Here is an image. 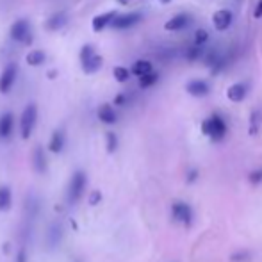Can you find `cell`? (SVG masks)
<instances>
[{
	"mask_svg": "<svg viewBox=\"0 0 262 262\" xmlns=\"http://www.w3.org/2000/svg\"><path fill=\"white\" fill-rule=\"evenodd\" d=\"M66 24H68V14H66V11H57V13H54L52 16L47 20V29H49V31H59V29H62Z\"/></svg>",
	"mask_w": 262,
	"mask_h": 262,
	"instance_id": "18",
	"label": "cell"
},
{
	"mask_svg": "<svg viewBox=\"0 0 262 262\" xmlns=\"http://www.w3.org/2000/svg\"><path fill=\"white\" fill-rule=\"evenodd\" d=\"M16 262H27V252H25L24 248L18 252V255H16Z\"/></svg>",
	"mask_w": 262,
	"mask_h": 262,
	"instance_id": "29",
	"label": "cell"
},
{
	"mask_svg": "<svg viewBox=\"0 0 262 262\" xmlns=\"http://www.w3.org/2000/svg\"><path fill=\"white\" fill-rule=\"evenodd\" d=\"M212 24L217 31H227L232 24V13L228 9H220L214 13L212 16Z\"/></svg>",
	"mask_w": 262,
	"mask_h": 262,
	"instance_id": "11",
	"label": "cell"
},
{
	"mask_svg": "<svg viewBox=\"0 0 262 262\" xmlns=\"http://www.w3.org/2000/svg\"><path fill=\"white\" fill-rule=\"evenodd\" d=\"M227 132H228V125H227V120L220 114H210L209 118H205L202 121V134L205 138H209L210 141L214 143H220L227 138Z\"/></svg>",
	"mask_w": 262,
	"mask_h": 262,
	"instance_id": "1",
	"label": "cell"
},
{
	"mask_svg": "<svg viewBox=\"0 0 262 262\" xmlns=\"http://www.w3.org/2000/svg\"><path fill=\"white\" fill-rule=\"evenodd\" d=\"M47 59V55L43 50H32L31 54H27V57H25V61H27L29 66H39L43 64Z\"/></svg>",
	"mask_w": 262,
	"mask_h": 262,
	"instance_id": "22",
	"label": "cell"
},
{
	"mask_svg": "<svg viewBox=\"0 0 262 262\" xmlns=\"http://www.w3.org/2000/svg\"><path fill=\"white\" fill-rule=\"evenodd\" d=\"M248 182L252 184V186H260L262 184V168H255L250 171Z\"/></svg>",
	"mask_w": 262,
	"mask_h": 262,
	"instance_id": "27",
	"label": "cell"
},
{
	"mask_svg": "<svg viewBox=\"0 0 262 262\" xmlns=\"http://www.w3.org/2000/svg\"><path fill=\"white\" fill-rule=\"evenodd\" d=\"M11 205H13V193L7 186L0 187V210H9Z\"/></svg>",
	"mask_w": 262,
	"mask_h": 262,
	"instance_id": "21",
	"label": "cell"
},
{
	"mask_svg": "<svg viewBox=\"0 0 262 262\" xmlns=\"http://www.w3.org/2000/svg\"><path fill=\"white\" fill-rule=\"evenodd\" d=\"M66 145V134L62 128H57V130H54L52 138H50V143H49V150L54 154H61L62 148H64Z\"/></svg>",
	"mask_w": 262,
	"mask_h": 262,
	"instance_id": "15",
	"label": "cell"
},
{
	"mask_svg": "<svg viewBox=\"0 0 262 262\" xmlns=\"http://www.w3.org/2000/svg\"><path fill=\"white\" fill-rule=\"evenodd\" d=\"M246 93H248V88H246V84H243V82H235V84H232L230 88L227 90V97H228V100L230 102H243L246 98Z\"/></svg>",
	"mask_w": 262,
	"mask_h": 262,
	"instance_id": "13",
	"label": "cell"
},
{
	"mask_svg": "<svg viewBox=\"0 0 262 262\" xmlns=\"http://www.w3.org/2000/svg\"><path fill=\"white\" fill-rule=\"evenodd\" d=\"M98 120L102 121V123L105 125H113L118 121V113L116 109H114L111 104H104L98 107Z\"/></svg>",
	"mask_w": 262,
	"mask_h": 262,
	"instance_id": "14",
	"label": "cell"
},
{
	"mask_svg": "<svg viewBox=\"0 0 262 262\" xmlns=\"http://www.w3.org/2000/svg\"><path fill=\"white\" fill-rule=\"evenodd\" d=\"M11 38L14 41H20V43H29L32 41V34H31V25H29L27 20H16L13 25H11Z\"/></svg>",
	"mask_w": 262,
	"mask_h": 262,
	"instance_id": "6",
	"label": "cell"
},
{
	"mask_svg": "<svg viewBox=\"0 0 262 262\" xmlns=\"http://www.w3.org/2000/svg\"><path fill=\"white\" fill-rule=\"evenodd\" d=\"M80 64H82L84 73H95L102 68L104 59H102L100 54H97L95 47L84 45L82 49H80Z\"/></svg>",
	"mask_w": 262,
	"mask_h": 262,
	"instance_id": "4",
	"label": "cell"
},
{
	"mask_svg": "<svg viewBox=\"0 0 262 262\" xmlns=\"http://www.w3.org/2000/svg\"><path fill=\"white\" fill-rule=\"evenodd\" d=\"M159 2H161V4H169L171 0H159Z\"/></svg>",
	"mask_w": 262,
	"mask_h": 262,
	"instance_id": "34",
	"label": "cell"
},
{
	"mask_svg": "<svg viewBox=\"0 0 262 262\" xmlns=\"http://www.w3.org/2000/svg\"><path fill=\"white\" fill-rule=\"evenodd\" d=\"M207 39H209V32L204 31V29H198L196 34H194V43H196V45L200 47V45H204V43L207 41Z\"/></svg>",
	"mask_w": 262,
	"mask_h": 262,
	"instance_id": "28",
	"label": "cell"
},
{
	"mask_svg": "<svg viewBox=\"0 0 262 262\" xmlns=\"http://www.w3.org/2000/svg\"><path fill=\"white\" fill-rule=\"evenodd\" d=\"M88 187V175L82 171V169H77L72 175L68 182V187H66V202L70 205H75L77 202H80V198L84 196Z\"/></svg>",
	"mask_w": 262,
	"mask_h": 262,
	"instance_id": "2",
	"label": "cell"
},
{
	"mask_svg": "<svg viewBox=\"0 0 262 262\" xmlns=\"http://www.w3.org/2000/svg\"><path fill=\"white\" fill-rule=\"evenodd\" d=\"M157 80H159L157 72H152V73H148V75L139 77V86H141L143 90H146V88H152L154 84L157 82Z\"/></svg>",
	"mask_w": 262,
	"mask_h": 262,
	"instance_id": "23",
	"label": "cell"
},
{
	"mask_svg": "<svg viewBox=\"0 0 262 262\" xmlns=\"http://www.w3.org/2000/svg\"><path fill=\"white\" fill-rule=\"evenodd\" d=\"M62 239V227L59 223H54L52 227H50V230L47 232V241H49V245L52 246H57L59 243H61Z\"/></svg>",
	"mask_w": 262,
	"mask_h": 262,
	"instance_id": "19",
	"label": "cell"
},
{
	"mask_svg": "<svg viewBox=\"0 0 262 262\" xmlns=\"http://www.w3.org/2000/svg\"><path fill=\"white\" fill-rule=\"evenodd\" d=\"M253 16L259 20V18H262V0H259V4H257V7H255V13H253Z\"/></svg>",
	"mask_w": 262,
	"mask_h": 262,
	"instance_id": "31",
	"label": "cell"
},
{
	"mask_svg": "<svg viewBox=\"0 0 262 262\" xmlns=\"http://www.w3.org/2000/svg\"><path fill=\"white\" fill-rule=\"evenodd\" d=\"M14 128V116L11 113H4L0 116V139H7L13 134Z\"/></svg>",
	"mask_w": 262,
	"mask_h": 262,
	"instance_id": "16",
	"label": "cell"
},
{
	"mask_svg": "<svg viewBox=\"0 0 262 262\" xmlns=\"http://www.w3.org/2000/svg\"><path fill=\"white\" fill-rule=\"evenodd\" d=\"M100 198H102V194L98 193V191H97V193H93V196H91V205H97Z\"/></svg>",
	"mask_w": 262,
	"mask_h": 262,
	"instance_id": "32",
	"label": "cell"
},
{
	"mask_svg": "<svg viewBox=\"0 0 262 262\" xmlns=\"http://www.w3.org/2000/svg\"><path fill=\"white\" fill-rule=\"evenodd\" d=\"M154 72V66L150 61H145V59H141V61H136L134 66H132V73L138 77H143V75H148V73Z\"/></svg>",
	"mask_w": 262,
	"mask_h": 262,
	"instance_id": "20",
	"label": "cell"
},
{
	"mask_svg": "<svg viewBox=\"0 0 262 262\" xmlns=\"http://www.w3.org/2000/svg\"><path fill=\"white\" fill-rule=\"evenodd\" d=\"M171 217L175 223L182 225V227L189 228L194 223V210L187 202L175 200L171 204Z\"/></svg>",
	"mask_w": 262,
	"mask_h": 262,
	"instance_id": "3",
	"label": "cell"
},
{
	"mask_svg": "<svg viewBox=\"0 0 262 262\" xmlns=\"http://www.w3.org/2000/svg\"><path fill=\"white\" fill-rule=\"evenodd\" d=\"M113 73H114V79H116L118 82H125V80L130 77V72H128L125 66H116V68L113 70Z\"/></svg>",
	"mask_w": 262,
	"mask_h": 262,
	"instance_id": "26",
	"label": "cell"
},
{
	"mask_svg": "<svg viewBox=\"0 0 262 262\" xmlns=\"http://www.w3.org/2000/svg\"><path fill=\"white\" fill-rule=\"evenodd\" d=\"M120 4H127V2H130V0H118Z\"/></svg>",
	"mask_w": 262,
	"mask_h": 262,
	"instance_id": "35",
	"label": "cell"
},
{
	"mask_svg": "<svg viewBox=\"0 0 262 262\" xmlns=\"http://www.w3.org/2000/svg\"><path fill=\"white\" fill-rule=\"evenodd\" d=\"M75 262H79V260H75Z\"/></svg>",
	"mask_w": 262,
	"mask_h": 262,
	"instance_id": "36",
	"label": "cell"
},
{
	"mask_svg": "<svg viewBox=\"0 0 262 262\" xmlns=\"http://www.w3.org/2000/svg\"><path fill=\"white\" fill-rule=\"evenodd\" d=\"M105 146H107V152H109V154L116 152V148H118V136L114 134V132H107Z\"/></svg>",
	"mask_w": 262,
	"mask_h": 262,
	"instance_id": "25",
	"label": "cell"
},
{
	"mask_svg": "<svg viewBox=\"0 0 262 262\" xmlns=\"http://www.w3.org/2000/svg\"><path fill=\"white\" fill-rule=\"evenodd\" d=\"M252 252L250 250H237L230 255V260L232 262H250L252 260Z\"/></svg>",
	"mask_w": 262,
	"mask_h": 262,
	"instance_id": "24",
	"label": "cell"
},
{
	"mask_svg": "<svg viewBox=\"0 0 262 262\" xmlns=\"http://www.w3.org/2000/svg\"><path fill=\"white\" fill-rule=\"evenodd\" d=\"M141 13H125V14H116L114 20L111 21L113 29H130L134 25H138L141 21Z\"/></svg>",
	"mask_w": 262,
	"mask_h": 262,
	"instance_id": "8",
	"label": "cell"
},
{
	"mask_svg": "<svg viewBox=\"0 0 262 262\" xmlns=\"http://www.w3.org/2000/svg\"><path fill=\"white\" fill-rule=\"evenodd\" d=\"M125 102H127V97H125L123 93H120L116 98H114V104L116 105H125Z\"/></svg>",
	"mask_w": 262,
	"mask_h": 262,
	"instance_id": "30",
	"label": "cell"
},
{
	"mask_svg": "<svg viewBox=\"0 0 262 262\" xmlns=\"http://www.w3.org/2000/svg\"><path fill=\"white\" fill-rule=\"evenodd\" d=\"M198 177V171L194 169V171H189V177H187V182H193V180H196Z\"/></svg>",
	"mask_w": 262,
	"mask_h": 262,
	"instance_id": "33",
	"label": "cell"
},
{
	"mask_svg": "<svg viewBox=\"0 0 262 262\" xmlns=\"http://www.w3.org/2000/svg\"><path fill=\"white\" fill-rule=\"evenodd\" d=\"M36 121H38V107H36V104H29L24 109V113H21V118H20L21 138H24V139L31 138V134L34 132Z\"/></svg>",
	"mask_w": 262,
	"mask_h": 262,
	"instance_id": "5",
	"label": "cell"
},
{
	"mask_svg": "<svg viewBox=\"0 0 262 262\" xmlns=\"http://www.w3.org/2000/svg\"><path fill=\"white\" fill-rule=\"evenodd\" d=\"M186 91L191 95V97H196V98H202L205 97V95L210 91V86L205 80L202 79H196V80H189V82L186 84Z\"/></svg>",
	"mask_w": 262,
	"mask_h": 262,
	"instance_id": "10",
	"label": "cell"
},
{
	"mask_svg": "<svg viewBox=\"0 0 262 262\" xmlns=\"http://www.w3.org/2000/svg\"><path fill=\"white\" fill-rule=\"evenodd\" d=\"M114 16H116V11H109V13H104V14H98V16H95L93 21H91V25H93V31L95 32H102L105 27H109L111 21L114 20Z\"/></svg>",
	"mask_w": 262,
	"mask_h": 262,
	"instance_id": "17",
	"label": "cell"
},
{
	"mask_svg": "<svg viewBox=\"0 0 262 262\" xmlns=\"http://www.w3.org/2000/svg\"><path fill=\"white\" fill-rule=\"evenodd\" d=\"M32 166L38 173H47V169H49V161H47L43 146H36L32 152Z\"/></svg>",
	"mask_w": 262,
	"mask_h": 262,
	"instance_id": "12",
	"label": "cell"
},
{
	"mask_svg": "<svg viewBox=\"0 0 262 262\" xmlns=\"http://www.w3.org/2000/svg\"><path fill=\"white\" fill-rule=\"evenodd\" d=\"M16 73H18V66L14 62H9L4 68V72L0 73V93H9L14 80H16Z\"/></svg>",
	"mask_w": 262,
	"mask_h": 262,
	"instance_id": "7",
	"label": "cell"
},
{
	"mask_svg": "<svg viewBox=\"0 0 262 262\" xmlns=\"http://www.w3.org/2000/svg\"><path fill=\"white\" fill-rule=\"evenodd\" d=\"M191 24V16L187 13H179L175 14L173 18H169L168 21L164 24V29L169 32H175V31H180V29H186L187 25Z\"/></svg>",
	"mask_w": 262,
	"mask_h": 262,
	"instance_id": "9",
	"label": "cell"
}]
</instances>
